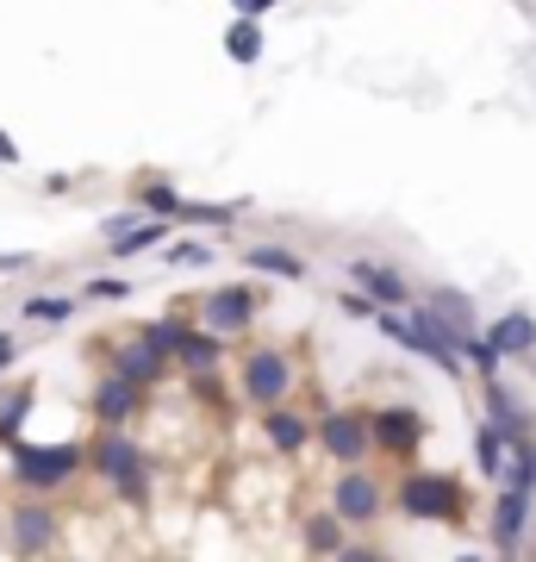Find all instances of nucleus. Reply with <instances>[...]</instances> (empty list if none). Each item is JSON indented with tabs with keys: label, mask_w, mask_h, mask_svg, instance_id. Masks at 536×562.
Returning <instances> with one entry per match:
<instances>
[{
	"label": "nucleus",
	"mask_w": 536,
	"mask_h": 562,
	"mask_svg": "<svg viewBox=\"0 0 536 562\" xmlns=\"http://www.w3.org/2000/svg\"><path fill=\"white\" fill-rule=\"evenodd\" d=\"M399 513L418 525H456L468 513V487H461V475H443V469L399 475Z\"/></svg>",
	"instance_id": "f257e3e1"
},
{
	"label": "nucleus",
	"mask_w": 536,
	"mask_h": 562,
	"mask_svg": "<svg viewBox=\"0 0 536 562\" xmlns=\"http://www.w3.org/2000/svg\"><path fill=\"white\" fill-rule=\"evenodd\" d=\"M81 462H88L94 475H106V487H119L132 506H138L144 487H150V462H144V450L125 438L119 425H106V431H100V438L81 450Z\"/></svg>",
	"instance_id": "f03ea898"
},
{
	"label": "nucleus",
	"mask_w": 536,
	"mask_h": 562,
	"mask_svg": "<svg viewBox=\"0 0 536 562\" xmlns=\"http://www.w3.org/2000/svg\"><path fill=\"white\" fill-rule=\"evenodd\" d=\"M7 450H13V482L32 487V494H57V487L81 469V443H25V438H13Z\"/></svg>",
	"instance_id": "7ed1b4c3"
},
{
	"label": "nucleus",
	"mask_w": 536,
	"mask_h": 562,
	"mask_svg": "<svg viewBox=\"0 0 536 562\" xmlns=\"http://www.w3.org/2000/svg\"><path fill=\"white\" fill-rule=\"evenodd\" d=\"M380 506H387V494H380L375 475H362V462H343L338 487H331V513H338L343 525H375Z\"/></svg>",
	"instance_id": "20e7f679"
},
{
	"label": "nucleus",
	"mask_w": 536,
	"mask_h": 562,
	"mask_svg": "<svg viewBox=\"0 0 536 562\" xmlns=\"http://www.w3.org/2000/svg\"><path fill=\"white\" fill-rule=\"evenodd\" d=\"M424 413L418 406H380L375 419H368V443H380L387 457H412L418 443H424Z\"/></svg>",
	"instance_id": "39448f33"
},
{
	"label": "nucleus",
	"mask_w": 536,
	"mask_h": 562,
	"mask_svg": "<svg viewBox=\"0 0 536 562\" xmlns=\"http://www.w3.org/2000/svg\"><path fill=\"white\" fill-rule=\"evenodd\" d=\"M7 531H13V550H20V557H44V550H57L62 519H57L44 501H25V506H13Z\"/></svg>",
	"instance_id": "423d86ee"
},
{
	"label": "nucleus",
	"mask_w": 536,
	"mask_h": 562,
	"mask_svg": "<svg viewBox=\"0 0 536 562\" xmlns=\"http://www.w3.org/2000/svg\"><path fill=\"white\" fill-rule=\"evenodd\" d=\"M287 387H294V362L281 357V350H250V362H243V394L256 406H275V401H287Z\"/></svg>",
	"instance_id": "0eeeda50"
},
{
	"label": "nucleus",
	"mask_w": 536,
	"mask_h": 562,
	"mask_svg": "<svg viewBox=\"0 0 536 562\" xmlns=\"http://www.w3.org/2000/svg\"><path fill=\"white\" fill-rule=\"evenodd\" d=\"M318 450L338 462H362L375 443H368V413H324L318 419Z\"/></svg>",
	"instance_id": "6e6552de"
},
{
	"label": "nucleus",
	"mask_w": 536,
	"mask_h": 562,
	"mask_svg": "<svg viewBox=\"0 0 536 562\" xmlns=\"http://www.w3.org/2000/svg\"><path fill=\"white\" fill-rule=\"evenodd\" d=\"M199 319H206V331H243V325L256 319V294H250V288H238V281H231V288H213V294H206V301H199Z\"/></svg>",
	"instance_id": "1a4fd4ad"
},
{
	"label": "nucleus",
	"mask_w": 536,
	"mask_h": 562,
	"mask_svg": "<svg viewBox=\"0 0 536 562\" xmlns=\"http://www.w3.org/2000/svg\"><path fill=\"white\" fill-rule=\"evenodd\" d=\"M343 276L356 281V294H368L375 306H406L412 301V281L399 276V269H387V262H368V257H356Z\"/></svg>",
	"instance_id": "9d476101"
},
{
	"label": "nucleus",
	"mask_w": 536,
	"mask_h": 562,
	"mask_svg": "<svg viewBox=\"0 0 536 562\" xmlns=\"http://www.w3.org/2000/svg\"><path fill=\"white\" fill-rule=\"evenodd\" d=\"M493 550L499 557H517V543H524V531H531V494H517V487H505L493 506Z\"/></svg>",
	"instance_id": "9b49d317"
},
{
	"label": "nucleus",
	"mask_w": 536,
	"mask_h": 562,
	"mask_svg": "<svg viewBox=\"0 0 536 562\" xmlns=\"http://www.w3.org/2000/svg\"><path fill=\"white\" fill-rule=\"evenodd\" d=\"M113 375H125L132 387H157L162 375H169V357H162L157 344L132 338V344H119V350H113Z\"/></svg>",
	"instance_id": "f8f14e48"
},
{
	"label": "nucleus",
	"mask_w": 536,
	"mask_h": 562,
	"mask_svg": "<svg viewBox=\"0 0 536 562\" xmlns=\"http://www.w3.org/2000/svg\"><path fill=\"white\" fill-rule=\"evenodd\" d=\"M480 387H487V425H493L499 438H505V443L531 438V425H536V419H531V406H517L512 394H505V382H499V375H487Z\"/></svg>",
	"instance_id": "ddd939ff"
},
{
	"label": "nucleus",
	"mask_w": 536,
	"mask_h": 562,
	"mask_svg": "<svg viewBox=\"0 0 536 562\" xmlns=\"http://www.w3.org/2000/svg\"><path fill=\"white\" fill-rule=\"evenodd\" d=\"M480 338L493 344L499 357H531V350H536V319L524 313V306H512V313H499Z\"/></svg>",
	"instance_id": "4468645a"
},
{
	"label": "nucleus",
	"mask_w": 536,
	"mask_h": 562,
	"mask_svg": "<svg viewBox=\"0 0 536 562\" xmlns=\"http://www.w3.org/2000/svg\"><path fill=\"white\" fill-rule=\"evenodd\" d=\"M138 401H144V387H132L125 375H100V387H94V419H100V425H125L132 413H138Z\"/></svg>",
	"instance_id": "2eb2a0df"
},
{
	"label": "nucleus",
	"mask_w": 536,
	"mask_h": 562,
	"mask_svg": "<svg viewBox=\"0 0 536 562\" xmlns=\"http://www.w3.org/2000/svg\"><path fill=\"white\" fill-rule=\"evenodd\" d=\"M219 350H225L219 331H194V325H187V331H181V344L169 350V357H175L187 375H213V369H219Z\"/></svg>",
	"instance_id": "dca6fc26"
},
{
	"label": "nucleus",
	"mask_w": 536,
	"mask_h": 562,
	"mask_svg": "<svg viewBox=\"0 0 536 562\" xmlns=\"http://www.w3.org/2000/svg\"><path fill=\"white\" fill-rule=\"evenodd\" d=\"M243 269H256V276H281V281H306V257L281 250V244H250V250H243Z\"/></svg>",
	"instance_id": "f3484780"
},
{
	"label": "nucleus",
	"mask_w": 536,
	"mask_h": 562,
	"mask_svg": "<svg viewBox=\"0 0 536 562\" xmlns=\"http://www.w3.org/2000/svg\"><path fill=\"white\" fill-rule=\"evenodd\" d=\"M262 50H269V32L256 25V13H238L231 32H225V57L231 63H262Z\"/></svg>",
	"instance_id": "a211bd4d"
},
{
	"label": "nucleus",
	"mask_w": 536,
	"mask_h": 562,
	"mask_svg": "<svg viewBox=\"0 0 536 562\" xmlns=\"http://www.w3.org/2000/svg\"><path fill=\"white\" fill-rule=\"evenodd\" d=\"M269 443H275V450H287V457H294V450H306V443H312V419H299V413H287V406H269Z\"/></svg>",
	"instance_id": "6ab92c4d"
},
{
	"label": "nucleus",
	"mask_w": 536,
	"mask_h": 562,
	"mask_svg": "<svg viewBox=\"0 0 536 562\" xmlns=\"http://www.w3.org/2000/svg\"><path fill=\"white\" fill-rule=\"evenodd\" d=\"M306 550H312V557H338L343 550V519L338 513H312V519H306Z\"/></svg>",
	"instance_id": "aec40b11"
},
{
	"label": "nucleus",
	"mask_w": 536,
	"mask_h": 562,
	"mask_svg": "<svg viewBox=\"0 0 536 562\" xmlns=\"http://www.w3.org/2000/svg\"><path fill=\"white\" fill-rule=\"evenodd\" d=\"M25 413H32V382H20L13 394H7V401H0V443H13V438H20Z\"/></svg>",
	"instance_id": "412c9836"
},
{
	"label": "nucleus",
	"mask_w": 536,
	"mask_h": 562,
	"mask_svg": "<svg viewBox=\"0 0 536 562\" xmlns=\"http://www.w3.org/2000/svg\"><path fill=\"white\" fill-rule=\"evenodd\" d=\"M138 206H144V213H162V220H175V213H181V194L169 188V181H138Z\"/></svg>",
	"instance_id": "4be33fe9"
},
{
	"label": "nucleus",
	"mask_w": 536,
	"mask_h": 562,
	"mask_svg": "<svg viewBox=\"0 0 536 562\" xmlns=\"http://www.w3.org/2000/svg\"><path fill=\"white\" fill-rule=\"evenodd\" d=\"M475 457H480V475H493L499 482V469H505V438H499L493 425H480L475 431Z\"/></svg>",
	"instance_id": "5701e85b"
},
{
	"label": "nucleus",
	"mask_w": 536,
	"mask_h": 562,
	"mask_svg": "<svg viewBox=\"0 0 536 562\" xmlns=\"http://www.w3.org/2000/svg\"><path fill=\"white\" fill-rule=\"evenodd\" d=\"M243 206H250V201H231V206L181 201V213H175V220H199V225H219V232H225V225H231V220H238V213H243Z\"/></svg>",
	"instance_id": "b1692460"
},
{
	"label": "nucleus",
	"mask_w": 536,
	"mask_h": 562,
	"mask_svg": "<svg viewBox=\"0 0 536 562\" xmlns=\"http://www.w3.org/2000/svg\"><path fill=\"white\" fill-rule=\"evenodd\" d=\"M181 331H187V325H181V319H150V325H144V331H138V338H144V344H157L162 357H169V350H175V344H181Z\"/></svg>",
	"instance_id": "393cba45"
},
{
	"label": "nucleus",
	"mask_w": 536,
	"mask_h": 562,
	"mask_svg": "<svg viewBox=\"0 0 536 562\" xmlns=\"http://www.w3.org/2000/svg\"><path fill=\"white\" fill-rule=\"evenodd\" d=\"M25 319H76V301H57V294H38V301H25Z\"/></svg>",
	"instance_id": "a878e982"
},
{
	"label": "nucleus",
	"mask_w": 536,
	"mask_h": 562,
	"mask_svg": "<svg viewBox=\"0 0 536 562\" xmlns=\"http://www.w3.org/2000/svg\"><path fill=\"white\" fill-rule=\"evenodd\" d=\"M162 262H169V269H199V262H213V250H206V244H169Z\"/></svg>",
	"instance_id": "bb28decb"
},
{
	"label": "nucleus",
	"mask_w": 536,
	"mask_h": 562,
	"mask_svg": "<svg viewBox=\"0 0 536 562\" xmlns=\"http://www.w3.org/2000/svg\"><path fill=\"white\" fill-rule=\"evenodd\" d=\"M88 294H94V301H125V294H132V281H125V276H100V281H88Z\"/></svg>",
	"instance_id": "cd10ccee"
},
{
	"label": "nucleus",
	"mask_w": 536,
	"mask_h": 562,
	"mask_svg": "<svg viewBox=\"0 0 536 562\" xmlns=\"http://www.w3.org/2000/svg\"><path fill=\"white\" fill-rule=\"evenodd\" d=\"M343 313H350V319H375V301H368V294H343Z\"/></svg>",
	"instance_id": "c85d7f7f"
},
{
	"label": "nucleus",
	"mask_w": 536,
	"mask_h": 562,
	"mask_svg": "<svg viewBox=\"0 0 536 562\" xmlns=\"http://www.w3.org/2000/svg\"><path fill=\"white\" fill-rule=\"evenodd\" d=\"M132 220H138V213H106V220H100V238H119Z\"/></svg>",
	"instance_id": "c756f323"
},
{
	"label": "nucleus",
	"mask_w": 536,
	"mask_h": 562,
	"mask_svg": "<svg viewBox=\"0 0 536 562\" xmlns=\"http://www.w3.org/2000/svg\"><path fill=\"white\" fill-rule=\"evenodd\" d=\"M13 162H20V144L7 138V132H0V169H13Z\"/></svg>",
	"instance_id": "7c9ffc66"
},
{
	"label": "nucleus",
	"mask_w": 536,
	"mask_h": 562,
	"mask_svg": "<svg viewBox=\"0 0 536 562\" xmlns=\"http://www.w3.org/2000/svg\"><path fill=\"white\" fill-rule=\"evenodd\" d=\"M269 7H275V0H238V13H256V20L269 13Z\"/></svg>",
	"instance_id": "2f4dec72"
},
{
	"label": "nucleus",
	"mask_w": 536,
	"mask_h": 562,
	"mask_svg": "<svg viewBox=\"0 0 536 562\" xmlns=\"http://www.w3.org/2000/svg\"><path fill=\"white\" fill-rule=\"evenodd\" d=\"M25 262H32V257H25V250H20V257L7 250V257H0V276H7V269H25Z\"/></svg>",
	"instance_id": "473e14b6"
},
{
	"label": "nucleus",
	"mask_w": 536,
	"mask_h": 562,
	"mask_svg": "<svg viewBox=\"0 0 536 562\" xmlns=\"http://www.w3.org/2000/svg\"><path fill=\"white\" fill-rule=\"evenodd\" d=\"M13 350H20V344H13V338H7V331H0V369L13 362Z\"/></svg>",
	"instance_id": "72a5a7b5"
},
{
	"label": "nucleus",
	"mask_w": 536,
	"mask_h": 562,
	"mask_svg": "<svg viewBox=\"0 0 536 562\" xmlns=\"http://www.w3.org/2000/svg\"><path fill=\"white\" fill-rule=\"evenodd\" d=\"M231 7H238V0H231Z\"/></svg>",
	"instance_id": "f704fd0d"
}]
</instances>
